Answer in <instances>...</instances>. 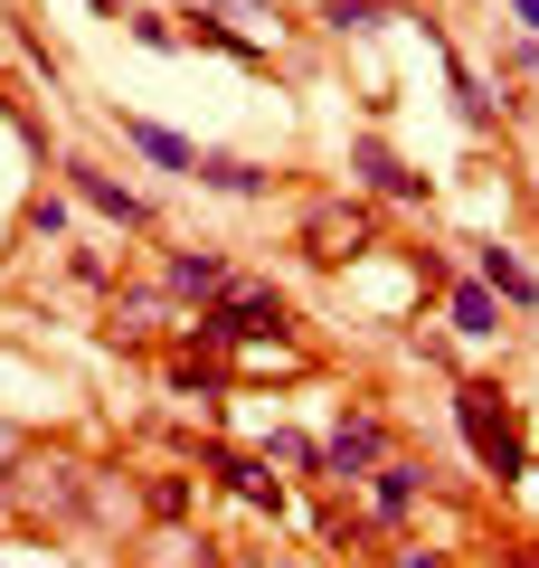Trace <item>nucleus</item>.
Wrapping results in <instances>:
<instances>
[{"instance_id": "nucleus-1", "label": "nucleus", "mask_w": 539, "mask_h": 568, "mask_svg": "<svg viewBox=\"0 0 539 568\" xmlns=\"http://www.w3.org/2000/svg\"><path fill=\"white\" fill-rule=\"evenodd\" d=\"M455 426H464V446H474V465L492 474V484H520V474H530V436H520V407L501 398V379H464L455 388Z\"/></svg>"}, {"instance_id": "nucleus-2", "label": "nucleus", "mask_w": 539, "mask_h": 568, "mask_svg": "<svg viewBox=\"0 0 539 568\" xmlns=\"http://www.w3.org/2000/svg\"><path fill=\"white\" fill-rule=\"evenodd\" d=\"M265 332H284V294H275V284H237V294H218V304L190 323V342L237 351V342H265Z\"/></svg>"}, {"instance_id": "nucleus-3", "label": "nucleus", "mask_w": 539, "mask_h": 568, "mask_svg": "<svg viewBox=\"0 0 539 568\" xmlns=\"http://www.w3.org/2000/svg\"><path fill=\"white\" fill-rule=\"evenodd\" d=\"M379 455H388L379 407H340V417H332V446H322V484H369Z\"/></svg>"}, {"instance_id": "nucleus-4", "label": "nucleus", "mask_w": 539, "mask_h": 568, "mask_svg": "<svg viewBox=\"0 0 539 568\" xmlns=\"http://www.w3.org/2000/svg\"><path fill=\"white\" fill-rule=\"evenodd\" d=\"M67 190H77V200L95 209L104 227H123V237H152V200H142V190H123L104 162H67Z\"/></svg>"}, {"instance_id": "nucleus-5", "label": "nucleus", "mask_w": 539, "mask_h": 568, "mask_svg": "<svg viewBox=\"0 0 539 568\" xmlns=\"http://www.w3.org/2000/svg\"><path fill=\"white\" fill-rule=\"evenodd\" d=\"M369 246H379V237H369V209H313V219H303V256H313V265H359V256H369Z\"/></svg>"}, {"instance_id": "nucleus-6", "label": "nucleus", "mask_w": 539, "mask_h": 568, "mask_svg": "<svg viewBox=\"0 0 539 568\" xmlns=\"http://www.w3.org/2000/svg\"><path fill=\"white\" fill-rule=\"evenodd\" d=\"M114 133H123V152H142V162L171 171V181H190V171H200V142L171 133V123H152V114H133V104H114Z\"/></svg>"}, {"instance_id": "nucleus-7", "label": "nucleus", "mask_w": 539, "mask_h": 568, "mask_svg": "<svg viewBox=\"0 0 539 568\" xmlns=\"http://www.w3.org/2000/svg\"><path fill=\"white\" fill-rule=\"evenodd\" d=\"M350 181L369 190V200H426V171H407L379 133H350Z\"/></svg>"}, {"instance_id": "nucleus-8", "label": "nucleus", "mask_w": 539, "mask_h": 568, "mask_svg": "<svg viewBox=\"0 0 539 568\" xmlns=\"http://www.w3.org/2000/svg\"><path fill=\"white\" fill-rule=\"evenodd\" d=\"M104 323H114V342H161V332L180 323V294L171 284H133V294L104 304Z\"/></svg>"}, {"instance_id": "nucleus-9", "label": "nucleus", "mask_w": 539, "mask_h": 568, "mask_svg": "<svg viewBox=\"0 0 539 568\" xmlns=\"http://www.w3.org/2000/svg\"><path fill=\"white\" fill-rule=\"evenodd\" d=\"M369 503H379V521H417V503H426V465L379 455V465H369Z\"/></svg>"}, {"instance_id": "nucleus-10", "label": "nucleus", "mask_w": 539, "mask_h": 568, "mask_svg": "<svg viewBox=\"0 0 539 568\" xmlns=\"http://www.w3.org/2000/svg\"><path fill=\"white\" fill-rule=\"evenodd\" d=\"M200 465L218 474L227 493H246V503H256V511H284V493L265 484V455H246V446H200Z\"/></svg>"}, {"instance_id": "nucleus-11", "label": "nucleus", "mask_w": 539, "mask_h": 568, "mask_svg": "<svg viewBox=\"0 0 539 568\" xmlns=\"http://www.w3.org/2000/svg\"><path fill=\"white\" fill-rule=\"evenodd\" d=\"M190 181L218 190V200H265V190H275V171L246 162V152H200V171H190Z\"/></svg>"}, {"instance_id": "nucleus-12", "label": "nucleus", "mask_w": 539, "mask_h": 568, "mask_svg": "<svg viewBox=\"0 0 539 568\" xmlns=\"http://www.w3.org/2000/svg\"><path fill=\"white\" fill-rule=\"evenodd\" d=\"M445 323H455L464 342H501V294H492L482 275H464L455 294H445Z\"/></svg>"}, {"instance_id": "nucleus-13", "label": "nucleus", "mask_w": 539, "mask_h": 568, "mask_svg": "<svg viewBox=\"0 0 539 568\" xmlns=\"http://www.w3.org/2000/svg\"><path fill=\"white\" fill-rule=\"evenodd\" d=\"M161 284H171L180 304H190V294H227V256H218V246H171Z\"/></svg>"}, {"instance_id": "nucleus-14", "label": "nucleus", "mask_w": 539, "mask_h": 568, "mask_svg": "<svg viewBox=\"0 0 539 568\" xmlns=\"http://www.w3.org/2000/svg\"><path fill=\"white\" fill-rule=\"evenodd\" d=\"M474 275L492 284L501 304H539V275H530V265H520V256H511L501 237H482V246H474Z\"/></svg>"}, {"instance_id": "nucleus-15", "label": "nucleus", "mask_w": 539, "mask_h": 568, "mask_svg": "<svg viewBox=\"0 0 539 568\" xmlns=\"http://www.w3.org/2000/svg\"><path fill=\"white\" fill-rule=\"evenodd\" d=\"M388 20H398L388 0H322V29H332V39H379Z\"/></svg>"}, {"instance_id": "nucleus-16", "label": "nucleus", "mask_w": 539, "mask_h": 568, "mask_svg": "<svg viewBox=\"0 0 539 568\" xmlns=\"http://www.w3.org/2000/svg\"><path fill=\"white\" fill-rule=\"evenodd\" d=\"M123 39H133V48H152V58L190 48V39H180V20H171V10H133V20H123Z\"/></svg>"}, {"instance_id": "nucleus-17", "label": "nucleus", "mask_w": 539, "mask_h": 568, "mask_svg": "<svg viewBox=\"0 0 539 568\" xmlns=\"http://www.w3.org/2000/svg\"><path fill=\"white\" fill-rule=\"evenodd\" d=\"M142 568H218V559H209V540H190V530H161V540L142 549Z\"/></svg>"}, {"instance_id": "nucleus-18", "label": "nucleus", "mask_w": 539, "mask_h": 568, "mask_svg": "<svg viewBox=\"0 0 539 568\" xmlns=\"http://www.w3.org/2000/svg\"><path fill=\"white\" fill-rule=\"evenodd\" d=\"M445 67H455V114L474 123V133H492V95H482V77H474L464 58H445Z\"/></svg>"}, {"instance_id": "nucleus-19", "label": "nucleus", "mask_w": 539, "mask_h": 568, "mask_svg": "<svg viewBox=\"0 0 539 568\" xmlns=\"http://www.w3.org/2000/svg\"><path fill=\"white\" fill-rule=\"evenodd\" d=\"M265 465H294V474H322V446H313V436H265Z\"/></svg>"}, {"instance_id": "nucleus-20", "label": "nucleus", "mask_w": 539, "mask_h": 568, "mask_svg": "<svg viewBox=\"0 0 539 568\" xmlns=\"http://www.w3.org/2000/svg\"><path fill=\"white\" fill-rule=\"evenodd\" d=\"M29 237L58 246V237H67V200H29Z\"/></svg>"}, {"instance_id": "nucleus-21", "label": "nucleus", "mask_w": 539, "mask_h": 568, "mask_svg": "<svg viewBox=\"0 0 539 568\" xmlns=\"http://www.w3.org/2000/svg\"><path fill=\"white\" fill-rule=\"evenodd\" d=\"M501 10H511V29H520V39H539V0H501Z\"/></svg>"}, {"instance_id": "nucleus-22", "label": "nucleus", "mask_w": 539, "mask_h": 568, "mask_svg": "<svg viewBox=\"0 0 539 568\" xmlns=\"http://www.w3.org/2000/svg\"><path fill=\"white\" fill-rule=\"evenodd\" d=\"M398 568H445V559H436V549H398Z\"/></svg>"}, {"instance_id": "nucleus-23", "label": "nucleus", "mask_w": 539, "mask_h": 568, "mask_svg": "<svg viewBox=\"0 0 539 568\" xmlns=\"http://www.w3.org/2000/svg\"><path fill=\"white\" fill-rule=\"evenodd\" d=\"M511 568H539V540H520V549H511Z\"/></svg>"}, {"instance_id": "nucleus-24", "label": "nucleus", "mask_w": 539, "mask_h": 568, "mask_svg": "<svg viewBox=\"0 0 539 568\" xmlns=\"http://www.w3.org/2000/svg\"><path fill=\"white\" fill-rule=\"evenodd\" d=\"M95 10H123V0H95Z\"/></svg>"}, {"instance_id": "nucleus-25", "label": "nucleus", "mask_w": 539, "mask_h": 568, "mask_svg": "<svg viewBox=\"0 0 539 568\" xmlns=\"http://www.w3.org/2000/svg\"><path fill=\"white\" fill-rule=\"evenodd\" d=\"M246 568H265V559H246Z\"/></svg>"}]
</instances>
